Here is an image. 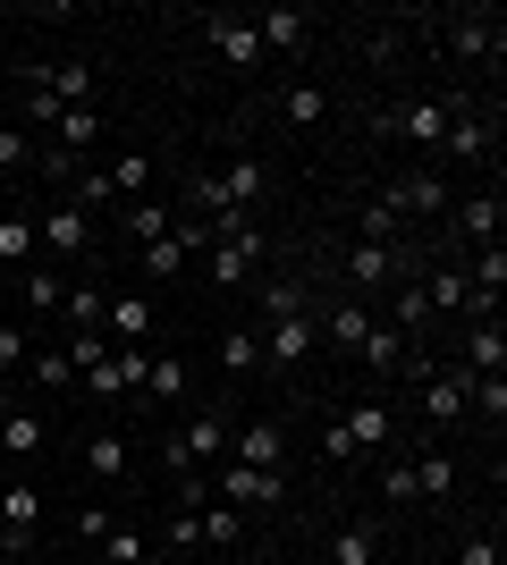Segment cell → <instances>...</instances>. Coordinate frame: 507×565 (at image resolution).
<instances>
[{"label":"cell","mask_w":507,"mask_h":565,"mask_svg":"<svg viewBox=\"0 0 507 565\" xmlns=\"http://www.w3.org/2000/svg\"><path fill=\"white\" fill-rule=\"evenodd\" d=\"M25 380H34V388H68V380H76L68 347H34V354H25Z\"/></svg>","instance_id":"24"},{"label":"cell","mask_w":507,"mask_h":565,"mask_svg":"<svg viewBox=\"0 0 507 565\" xmlns=\"http://www.w3.org/2000/svg\"><path fill=\"white\" fill-rule=\"evenodd\" d=\"M203 541V507H178V515H169V548H194Z\"/></svg>","instance_id":"42"},{"label":"cell","mask_w":507,"mask_h":565,"mask_svg":"<svg viewBox=\"0 0 507 565\" xmlns=\"http://www.w3.org/2000/svg\"><path fill=\"white\" fill-rule=\"evenodd\" d=\"M279 110H288V127H321V118H330V94H314V85H296V94L279 102Z\"/></svg>","instance_id":"33"},{"label":"cell","mask_w":507,"mask_h":565,"mask_svg":"<svg viewBox=\"0 0 507 565\" xmlns=\"http://www.w3.org/2000/svg\"><path fill=\"white\" fill-rule=\"evenodd\" d=\"M406 472H414V498H448V490H457V456H440V448L414 456Z\"/></svg>","instance_id":"20"},{"label":"cell","mask_w":507,"mask_h":565,"mask_svg":"<svg viewBox=\"0 0 507 565\" xmlns=\"http://www.w3.org/2000/svg\"><path fill=\"white\" fill-rule=\"evenodd\" d=\"M457 565H499V541H490V532H474V541L457 548Z\"/></svg>","instance_id":"46"},{"label":"cell","mask_w":507,"mask_h":565,"mask_svg":"<svg viewBox=\"0 0 507 565\" xmlns=\"http://www.w3.org/2000/svg\"><path fill=\"white\" fill-rule=\"evenodd\" d=\"M51 127H60V143H51V152H94V143H102V118H94V102H76V110H60Z\"/></svg>","instance_id":"15"},{"label":"cell","mask_w":507,"mask_h":565,"mask_svg":"<svg viewBox=\"0 0 507 565\" xmlns=\"http://www.w3.org/2000/svg\"><path fill=\"white\" fill-rule=\"evenodd\" d=\"M203 43H212L229 68H254V60H263V34H254V18H229V9L203 25Z\"/></svg>","instance_id":"5"},{"label":"cell","mask_w":507,"mask_h":565,"mask_svg":"<svg viewBox=\"0 0 507 565\" xmlns=\"http://www.w3.org/2000/svg\"><path fill=\"white\" fill-rule=\"evenodd\" d=\"M25 305H34V312L68 305V287H60V270H51V262H34V270H25Z\"/></svg>","instance_id":"31"},{"label":"cell","mask_w":507,"mask_h":565,"mask_svg":"<svg viewBox=\"0 0 507 565\" xmlns=\"http://www.w3.org/2000/svg\"><path fill=\"white\" fill-rule=\"evenodd\" d=\"M448 51H457V60H490V51H499V18H457L448 25Z\"/></svg>","instance_id":"16"},{"label":"cell","mask_w":507,"mask_h":565,"mask_svg":"<svg viewBox=\"0 0 507 565\" xmlns=\"http://www.w3.org/2000/svg\"><path fill=\"white\" fill-rule=\"evenodd\" d=\"M102 321H110V338H119V347H145V338H152V296H110V305H102Z\"/></svg>","instance_id":"11"},{"label":"cell","mask_w":507,"mask_h":565,"mask_svg":"<svg viewBox=\"0 0 507 565\" xmlns=\"http://www.w3.org/2000/svg\"><path fill=\"white\" fill-rule=\"evenodd\" d=\"M356 228H363V245H398V236H406V220L389 212V203H363V212H356Z\"/></svg>","instance_id":"30"},{"label":"cell","mask_w":507,"mask_h":565,"mask_svg":"<svg viewBox=\"0 0 507 565\" xmlns=\"http://www.w3.org/2000/svg\"><path fill=\"white\" fill-rule=\"evenodd\" d=\"M145 270H152V279H178V270H187V254H178L169 236H145Z\"/></svg>","instance_id":"38"},{"label":"cell","mask_w":507,"mask_h":565,"mask_svg":"<svg viewBox=\"0 0 507 565\" xmlns=\"http://www.w3.org/2000/svg\"><path fill=\"white\" fill-rule=\"evenodd\" d=\"M363 372H406V338L389 330V321H372V338H363Z\"/></svg>","instance_id":"19"},{"label":"cell","mask_w":507,"mask_h":565,"mask_svg":"<svg viewBox=\"0 0 507 565\" xmlns=\"http://www.w3.org/2000/svg\"><path fill=\"white\" fill-rule=\"evenodd\" d=\"M279 448H288V439H279V423H245V430H237V465L279 472Z\"/></svg>","instance_id":"17"},{"label":"cell","mask_w":507,"mask_h":565,"mask_svg":"<svg viewBox=\"0 0 507 565\" xmlns=\"http://www.w3.org/2000/svg\"><path fill=\"white\" fill-rule=\"evenodd\" d=\"M490 136H499V118H457V127L440 136V152H448V161H483Z\"/></svg>","instance_id":"14"},{"label":"cell","mask_w":507,"mask_h":565,"mask_svg":"<svg viewBox=\"0 0 507 565\" xmlns=\"http://www.w3.org/2000/svg\"><path fill=\"white\" fill-rule=\"evenodd\" d=\"M490 372H507V338L499 321H474L465 330V380H490Z\"/></svg>","instance_id":"12"},{"label":"cell","mask_w":507,"mask_h":565,"mask_svg":"<svg viewBox=\"0 0 507 565\" xmlns=\"http://www.w3.org/2000/svg\"><path fill=\"white\" fill-rule=\"evenodd\" d=\"M9 414H18V397H9V388H0V423H9Z\"/></svg>","instance_id":"47"},{"label":"cell","mask_w":507,"mask_h":565,"mask_svg":"<svg viewBox=\"0 0 507 565\" xmlns=\"http://www.w3.org/2000/svg\"><path fill=\"white\" fill-rule=\"evenodd\" d=\"M145 178H152V161H136V152H127V161H110V194H127V203L145 194Z\"/></svg>","instance_id":"39"},{"label":"cell","mask_w":507,"mask_h":565,"mask_svg":"<svg viewBox=\"0 0 507 565\" xmlns=\"http://www.w3.org/2000/svg\"><path fill=\"white\" fill-rule=\"evenodd\" d=\"M0 548H9V515H0Z\"/></svg>","instance_id":"48"},{"label":"cell","mask_w":507,"mask_h":565,"mask_svg":"<svg viewBox=\"0 0 507 565\" xmlns=\"http://www.w3.org/2000/svg\"><path fill=\"white\" fill-rule=\"evenodd\" d=\"M43 439H51V430H43V414H25V405L9 414V423H0V448H9V456H34Z\"/></svg>","instance_id":"26"},{"label":"cell","mask_w":507,"mask_h":565,"mask_svg":"<svg viewBox=\"0 0 507 565\" xmlns=\"http://www.w3.org/2000/svg\"><path fill=\"white\" fill-rule=\"evenodd\" d=\"M254 34H263V51H305L314 43V18L305 9H271V18H254Z\"/></svg>","instance_id":"13"},{"label":"cell","mask_w":507,"mask_h":565,"mask_svg":"<svg viewBox=\"0 0 507 565\" xmlns=\"http://www.w3.org/2000/svg\"><path fill=\"white\" fill-rule=\"evenodd\" d=\"M389 127H398V136H406V143H423V161H432V152H440V136H448V94L398 102V110H389Z\"/></svg>","instance_id":"2"},{"label":"cell","mask_w":507,"mask_h":565,"mask_svg":"<svg viewBox=\"0 0 507 565\" xmlns=\"http://www.w3.org/2000/svg\"><path fill=\"white\" fill-rule=\"evenodd\" d=\"M145 397H187V363H161V354H145V380H136Z\"/></svg>","instance_id":"28"},{"label":"cell","mask_w":507,"mask_h":565,"mask_svg":"<svg viewBox=\"0 0 507 565\" xmlns=\"http://www.w3.org/2000/svg\"><path fill=\"white\" fill-rule=\"evenodd\" d=\"M25 354H34V338L18 321H0V372H25Z\"/></svg>","instance_id":"40"},{"label":"cell","mask_w":507,"mask_h":565,"mask_svg":"<svg viewBox=\"0 0 507 565\" xmlns=\"http://www.w3.org/2000/svg\"><path fill=\"white\" fill-rule=\"evenodd\" d=\"M220 498H237V507H271V498H288V481L263 465H220Z\"/></svg>","instance_id":"9"},{"label":"cell","mask_w":507,"mask_h":565,"mask_svg":"<svg viewBox=\"0 0 507 565\" xmlns=\"http://www.w3.org/2000/svg\"><path fill=\"white\" fill-rule=\"evenodd\" d=\"M338 430H347V439H356V456L389 448V414H381V405H356V414H347V423H338Z\"/></svg>","instance_id":"25"},{"label":"cell","mask_w":507,"mask_h":565,"mask_svg":"<svg viewBox=\"0 0 507 565\" xmlns=\"http://www.w3.org/2000/svg\"><path fill=\"white\" fill-rule=\"evenodd\" d=\"M457 228H465V236H483V245H499L507 203H499V194H474V203H457Z\"/></svg>","instance_id":"18"},{"label":"cell","mask_w":507,"mask_h":565,"mask_svg":"<svg viewBox=\"0 0 507 565\" xmlns=\"http://www.w3.org/2000/svg\"><path fill=\"white\" fill-rule=\"evenodd\" d=\"M85 472H94V481H119L127 472V439L119 430H94V439H85Z\"/></svg>","instance_id":"22"},{"label":"cell","mask_w":507,"mask_h":565,"mask_svg":"<svg viewBox=\"0 0 507 565\" xmlns=\"http://www.w3.org/2000/svg\"><path fill=\"white\" fill-rule=\"evenodd\" d=\"M34 152H43V143H25L18 127H0V169H34Z\"/></svg>","instance_id":"41"},{"label":"cell","mask_w":507,"mask_h":565,"mask_svg":"<svg viewBox=\"0 0 507 565\" xmlns=\"http://www.w3.org/2000/svg\"><path fill=\"white\" fill-rule=\"evenodd\" d=\"M102 565H145V532L110 523V532H102Z\"/></svg>","instance_id":"32"},{"label":"cell","mask_w":507,"mask_h":565,"mask_svg":"<svg viewBox=\"0 0 507 565\" xmlns=\"http://www.w3.org/2000/svg\"><path fill=\"white\" fill-rule=\"evenodd\" d=\"M229 448V430H220V414H194V423H178V439H169V472H178V481H187L194 465H212V456Z\"/></svg>","instance_id":"1"},{"label":"cell","mask_w":507,"mask_h":565,"mask_svg":"<svg viewBox=\"0 0 507 565\" xmlns=\"http://www.w3.org/2000/svg\"><path fill=\"white\" fill-rule=\"evenodd\" d=\"M347 279H356V287L398 279V245H356V254H347Z\"/></svg>","instance_id":"21"},{"label":"cell","mask_w":507,"mask_h":565,"mask_svg":"<svg viewBox=\"0 0 507 565\" xmlns=\"http://www.w3.org/2000/svg\"><path fill=\"white\" fill-rule=\"evenodd\" d=\"M330 565H372V532H363V523H347V532L330 541Z\"/></svg>","instance_id":"36"},{"label":"cell","mask_w":507,"mask_h":565,"mask_svg":"<svg viewBox=\"0 0 507 565\" xmlns=\"http://www.w3.org/2000/svg\"><path fill=\"white\" fill-rule=\"evenodd\" d=\"M465 397H474V380H465V372H423V414H432V423H457Z\"/></svg>","instance_id":"10"},{"label":"cell","mask_w":507,"mask_h":565,"mask_svg":"<svg viewBox=\"0 0 507 565\" xmlns=\"http://www.w3.org/2000/svg\"><path fill=\"white\" fill-rule=\"evenodd\" d=\"M314 354V312H271L263 321V363H305Z\"/></svg>","instance_id":"4"},{"label":"cell","mask_w":507,"mask_h":565,"mask_svg":"<svg viewBox=\"0 0 507 565\" xmlns=\"http://www.w3.org/2000/svg\"><path fill=\"white\" fill-rule=\"evenodd\" d=\"M465 405H483V423H490V430H499V423H507V372H490V380H474V397H465Z\"/></svg>","instance_id":"35"},{"label":"cell","mask_w":507,"mask_h":565,"mask_svg":"<svg viewBox=\"0 0 507 565\" xmlns=\"http://www.w3.org/2000/svg\"><path fill=\"white\" fill-rule=\"evenodd\" d=\"M381 203L398 220H440V212H448V186H440V169H414V178H398Z\"/></svg>","instance_id":"3"},{"label":"cell","mask_w":507,"mask_h":565,"mask_svg":"<svg viewBox=\"0 0 507 565\" xmlns=\"http://www.w3.org/2000/svg\"><path fill=\"white\" fill-rule=\"evenodd\" d=\"M34 236H43L51 254L68 262V254H85V245H94V220L76 212V203H51V212H43V220H34Z\"/></svg>","instance_id":"6"},{"label":"cell","mask_w":507,"mask_h":565,"mask_svg":"<svg viewBox=\"0 0 507 565\" xmlns=\"http://www.w3.org/2000/svg\"><path fill=\"white\" fill-rule=\"evenodd\" d=\"M321 330H330L338 347H363V338H372V312H363V305H330V312H321Z\"/></svg>","instance_id":"27"},{"label":"cell","mask_w":507,"mask_h":565,"mask_svg":"<svg viewBox=\"0 0 507 565\" xmlns=\"http://www.w3.org/2000/svg\"><path fill=\"white\" fill-rule=\"evenodd\" d=\"M203 541H220V548L237 541V507H203Z\"/></svg>","instance_id":"44"},{"label":"cell","mask_w":507,"mask_h":565,"mask_svg":"<svg viewBox=\"0 0 507 565\" xmlns=\"http://www.w3.org/2000/svg\"><path fill=\"white\" fill-rule=\"evenodd\" d=\"M136 380H145V354L136 347H110L102 363H85V388H94V397H127Z\"/></svg>","instance_id":"7"},{"label":"cell","mask_w":507,"mask_h":565,"mask_svg":"<svg viewBox=\"0 0 507 565\" xmlns=\"http://www.w3.org/2000/svg\"><path fill=\"white\" fill-rule=\"evenodd\" d=\"M68 203H76L85 220H94L102 203H119V194H110V169H68Z\"/></svg>","instance_id":"23"},{"label":"cell","mask_w":507,"mask_h":565,"mask_svg":"<svg viewBox=\"0 0 507 565\" xmlns=\"http://www.w3.org/2000/svg\"><path fill=\"white\" fill-rule=\"evenodd\" d=\"M34 245H43V236H34V220H25V212L0 220V262H34Z\"/></svg>","instance_id":"29"},{"label":"cell","mask_w":507,"mask_h":565,"mask_svg":"<svg viewBox=\"0 0 507 565\" xmlns=\"http://www.w3.org/2000/svg\"><path fill=\"white\" fill-rule=\"evenodd\" d=\"M102 532H110V507H85V515H76V541L102 548Z\"/></svg>","instance_id":"45"},{"label":"cell","mask_w":507,"mask_h":565,"mask_svg":"<svg viewBox=\"0 0 507 565\" xmlns=\"http://www.w3.org/2000/svg\"><path fill=\"white\" fill-rule=\"evenodd\" d=\"M423 305H432V312H465V270H432Z\"/></svg>","instance_id":"34"},{"label":"cell","mask_w":507,"mask_h":565,"mask_svg":"<svg viewBox=\"0 0 507 565\" xmlns=\"http://www.w3.org/2000/svg\"><path fill=\"white\" fill-rule=\"evenodd\" d=\"M169 220H178V212H161V203H136V212H127V228H136V236H169Z\"/></svg>","instance_id":"43"},{"label":"cell","mask_w":507,"mask_h":565,"mask_svg":"<svg viewBox=\"0 0 507 565\" xmlns=\"http://www.w3.org/2000/svg\"><path fill=\"white\" fill-rule=\"evenodd\" d=\"M220 363H229V372H254V363H263V338H254V330L220 338Z\"/></svg>","instance_id":"37"},{"label":"cell","mask_w":507,"mask_h":565,"mask_svg":"<svg viewBox=\"0 0 507 565\" xmlns=\"http://www.w3.org/2000/svg\"><path fill=\"white\" fill-rule=\"evenodd\" d=\"M254 262H263V228L220 236V245H212V279H220V287H245V279H254Z\"/></svg>","instance_id":"8"}]
</instances>
